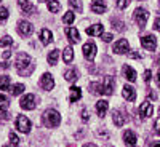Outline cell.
<instances>
[{"label": "cell", "mask_w": 160, "mask_h": 147, "mask_svg": "<svg viewBox=\"0 0 160 147\" xmlns=\"http://www.w3.org/2000/svg\"><path fill=\"white\" fill-rule=\"evenodd\" d=\"M34 69H35V66L32 62V58L29 55H26V53H19L18 58H16V71L21 75L28 77L34 72Z\"/></svg>", "instance_id": "obj_1"}, {"label": "cell", "mask_w": 160, "mask_h": 147, "mask_svg": "<svg viewBox=\"0 0 160 147\" xmlns=\"http://www.w3.org/2000/svg\"><path fill=\"white\" fill-rule=\"evenodd\" d=\"M43 123L48 126V128H56L59 123H61V117L58 114V110L55 109H48L43 112Z\"/></svg>", "instance_id": "obj_2"}, {"label": "cell", "mask_w": 160, "mask_h": 147, "mask_svg": "<svg viewBox=\"0 0 160 147\" xmlns=\"http://www.w3.org/2000/svg\"><path fill=\"white\" fill-rule=\"evenodd\" d=\"M133 19L136 21V24L139 26V29L146 27V22H148V19H149L148 10H144V8H136L135 13H133Z\"/></svg>", "instance_id": "obj_3"}, {"label": "cell", "mask_w": 160, "mask_h": 147, "mask_svg": "<svg viewBox=\"0 0 160 147\" xmlns=\"http://www.w3.org/2000/svg\"><path fill=\"white\" fill-rule=\"evenodd\" d=\"M16 128H18V131L24 133V135H28V133L31 131V128H32V123H31V120L28 117L18 115L16 117Z\"/></svg>", "instance_id": "obj_4"}, {"label": "cell", "mask_w": 160, "mask_h": 147, "mask_svg": "<svg viewBox=\"0 0 160 147\" xmlns=\"http://www.w3.org/2000/svg\"><path fill=\"white\" fill-rule=\"evenodd\" d=\"M141 45H142V48H146L148 51H154V50L157 48V38H155L152 34L142 35V37H141Z\"/></svg>", "instance_id": "obj_5"}, {"label": "cell", "mask_w": 160, "mask_h": 147, "mask_svg": "<svg viewBox=\"0 0 160 147\" xmlns=\"http://www.w3.org/2000/svg\"><path fill=\"white\" fill-rule=\"evenodd\" d=\"M19 105H21V109H24V110H32V109H35V96H34V95H26V96L19 101Z\"/></svg>", "instance_id": "obj_6"}, {"label": "cell", "mask_w": 160, "mask_h": 147, "mask_svg": "<svg viewBox=\"0 0 160 147\" xmlns=\"http://www.w3.org/2000/svg\"><path fill=\"white\" fill-rule=\"evenodd\" d=\"M82 53H83V56H85L88 61H93V59H95V56H96V45L93 43V42L85 43L83 48H82Z\"/></svg>", "instance_id": "obj_7"}, {"label": "cell", "mask_w": 160, "mask_h": 147, "mask_svg": "<svg viewBox=\"0 0 160 147\" xmlns=\"http://www.w3.org/2000/svg\"><path fill=\"white\" fill-rule=\"evenodd\" d=\"M112 51H114V53H117V55H125V53H128V51H130L128 40H127V38H120L118 42L114 45Z\"/></svg>", "instance_id": "obj_8"}, {"label": "cell", "mask_w": 160, "mask_h": 147, "mask_svg": "<svg viewBox=\"0 0 160 147\" xmlns=\"http://www.w3.org/2000/svg\"><path fill=\"white\" fill-rule=\"evenodd\" d=\"M40 86H42L45 91H50V90H53V86H55V80H53L51 74L45 72L42 77H40Z\"/></svg>", "instance_id": "obj_9"}, {"label": "cell", "mask_w": 160, "mask_h": 147, "mask_svg": "<svg viewBox=\"0 0 160 147\" xmlns=\"http://www.w3.org/2000/svg\"><path fill=\"white\" fill-rule=\"evenodd\" d=\"M152 112H154L152 104H151L149 101H144V102L141 104V107H139V117H141L142 120H146V118H149V117L152 115Z\"/></svg>", "instance_id": "obj_10"}, {"label": "cell", "mask_w": 160, "mask_h": 147, "mask_svg": "<svg viewBox=\"0 0 160 147\" xmlns=\"http://www.w3.org/2000/svg\"><path fill=\"white\" fill-rule=\"evenodd\" d=\"M123 141H125V145H127V147H135V145H136V141H138L135 131L127 130V131L123 133Z\"/></svg>", "instance_id": "obj_11"}, {"label": "cell", "mask_w": 160, "mask_h": 147, "mask_svg": "<svg viewBox=\"0 0 160 147\" xmlns=\"http://www.w3.org/2000/svg\"><path fill=\"white\" fill-rule=\"evenodd\" d=\"M32 31H34V26L29 22V21H19V24H18V32L21 34V35H29V34H32Z\"/></svg>", "instance_id": "obj_12"}, {"label": "cell", "mask_w": 160, "mask_h": 147, "mask_svg": "<svg viewBox=\"0 0 160 147\" xmlns=\"http://www.w3.org/2000/svg\"><path fill=\"white\" fill-rule=\"evenodd\" d=\"M101 90H102V95H112V91H114V78L112 77H106L104 82L101 83Z\"/></svg>", "instance_id": "obj_13"}, {"label": "cell", "mask_w": 160, "mask_h": 147, "mask_svg": "<svg viewBox=\"0 0 160 147\" xmlns=\"http://www.w3.org/2000/svg\"><path fill=\"white\" fill-rule=\"evenodd\" d=\"M112 120H114L115 126H123L127 123V117L123 115V112H120V110H114L112 112Z\"/></svg>", "instance_id": "obj_14"}, {"label": "cell", "mask_w": 160, "mask_h": 147, "mask_svg": "<svg viewBox=\"0 0 160 147\" xmlns=\"http://www.w3.org/2000/svg\"><path fill=\"white\" fill-rule=\"evenodd\" d=\"M123 77L128 80V82H135V80H136V71L133 69L131 66L125 64L123 66Z\"/></svg>", "instance_id": "obj_15"}, {"label": "cell", "mask_w": 160, "mask_h": 147, "mask_svg": "<svg viewBox=\"0 0 160 147\" xmlns=\"http://www.w3.org/2000/svg\"><path fill=\"white\" fill-rule=\"evenodd\" d=\"M122 93H123V98L127 101H135L136 99V91H135V88L130 86V85H125L123 90H122Z\"/></svg>", "instance_id": "obj_16"}, {"label": "cell", "mask_w": 160, "mask_h": 147, "mask_svg": "<svg viewBox=\"0 0 160 147\" xmlns=\"http://www.w3.org/2000/svg\"><path fill=\"white\" fill-rule=\"evenodd\" d=\"M91 10L95 11L96 15H102V13H106V3L102 2V0H93Z\"/></svg>", "instance_id": "obj_17"}, {"label": "cell", "mask_w": 160, "mask_h": 147, "mask_svg": "<svg viewBox=\"0 0 160 147\" xmlns=\"http://www.w3.org/2000/svg\"><path fill=\"white\" fill-rule=\"evenodd\" d=\"M64 32H66V35L69 37V42H71V43H77V42H78L80 35H78V32H77L75 27H66Z\"/></svg>", "instance_id": "obj_18"}, {"label": "cell", "mask_w": 160, "mask_h": 147, "mask_svg": "<svg viewBox=\"0 0 160 147\" xmlns=\"http://www.w3.org/2000/svg\"><path fill=\"white\" fill-rule=\"evenodd\" d=\"M108 109H109V102H108V101L101 99V101H98V102H96V112H98V115H99L101 118L106 115Z\"/></svg>", "instance_id": "obj_19"}, {"label": "cell", "mask_w": 160, "mask_h": 147, "mask_svg": "<svg viewBox=\"0 0 160 147\" xmlns=\"http://www.w3.org/2000/svg\"><path fill=\"white\" fill-rule=\"evenodd\" d=\"M51 40H53V35L48 29H42L40 31V42H42L43 45H48L51 43Z\"/></svg>", "instance_id": "obj_20"}, {"label": "cell", "mask_w": 160, "mask_h": 147, "mask_svg": "<svg viewBox=\"0 0 160 147\" xmlns=\"http://www.w3.org/2000/svg\"><path fill=\"white\" fill-rule=\"evenodd\" d=\"M80 98H82V90H80L78 86H72L71 88V95H69L71 102H77Z\"/></svg>", "instance_id": "obj_21"}, {"label": "cell", "mask_w": 160, "mask_h": 147, "mask_svg": "<svg viewBox=\"0 0 160 147\" xmlns=\"http://www.w3.org/2000/svg\"><path fill=\"white\" fill-rule=\"evenodd\" d=\"M58 59H59V51H58V50H53V51H50V53H48L47 61H48V64H50V66L58 64Z\"/></svg>", "instance_id": "obj_22"}, {"label": "cell", "mask_w": 160, "mask_h": 147, "mask_svg": "<svg viewBox=\"0 0 160 147\" xmlns=\"http://www.w3.org/2000/svg\"><path fill=\"white\" fill-rule=\"evenodd\" d=\"M19 7L26 15H31V13L34 11V7H32V3L29 2V0H19Z\"/></svg>", "instance_id": "obj_23"}, {"label": "cell", "mask_w": 160, "mask_h": 147, "mask_svg": "<svg viewBox=\"0 0 160 147\" xmlns=\"http://www.w3.org/2000/svg\"><path fill=\"white\" fill-rule=\"evenodd\" d=\"M88 35H102V24H96V26H91V27L87 29Z\"/></svg>", "instance_id": "obj_24"}, {"label": "cell", "mask_w": 160, "mask_h": 147, "mask_svg": "<svg viewBox=\"0 0 160 147\" xmlns=\"http://www.w3.org/2000/svg\"><path fill=\"white\" fill-rule=\"evenodd\" d=\"M62 56H64V62L69 64L74 59V50H72V47H66L64 51H62Z\"/></svg>", "instance_id": "obj_25"}, {"label": "cell", "mask_w": 160, "mask_h": 147, "mask_svg": "<svg viewBox=\"0 0 160 147\" xmlns=\"http://www.w3.org/2000/svg\"><path fill=\"white\" fill-rule=\"evenodd\" d=\"M24 85L22 83H16V85H13L11 86V90H10V93H11V96H19L21 95V93L24 91Z\"/></svg>", "instance_id": "obj_26"}, {"label": "cell", "mask_w": 160, "mask_h": 147, "mask_svg": "<svg viewBox=\"0 0 160 147\" xmlns=\"http://www.w3.org/2000/svg\"><path fill=\"white\" fill-rule=\"evenodd\" d=\"M59 2L58 0H48V10L51 11V13H56L58 10H59Z\"/></svg>", "instance_id": "obj_27"}, {"label": "cell", "mask_w": 160, "mask_h": 147, "mask_svg": "<svg viewBox=\"0 0 160 147\" xmlns=\"http://www.w3.org/2000/svg\"><path fill=\"white\" fill-rule=\"evenodd\" d=\"M8 86H10V77L2 75L0 77V90H8Z\"/></svg>", "instance_id": "obj_28"}, {"label": "cell", "mask_w": 160, "mask_h": 147, "mask_svg": "<svg viewBox=\"0 0 160 147\" xmlns=\"http://www.w3.org/2000/svg\"><path fill=\"white\" fill-rule=\"evenodd\" d=\"M8 104H10V101L7 99V96L0 95V112H5L7 107H8Z\"/></svg>", "instance_id": "obj_29"}, {"label": "cell", "mask_w": 160, "mask_h": 147, "mask_svg": "<svg viewBox=\"0 0 160 147\" xmlns=\"http://www.w3.org/2000/svg\"><path fill=\"white\" fill-rule=\"evenodd\" d=\"M74 19H75V15L72 11H68L64 15V18H62V21H64V24H72L74 22Z\"/></svg>", "instance_id": "obj_30"}, {"label": "cell", "mask_w": 160, "mask_h": 147, "mask_svg": "<svg viewBox=\"0 0 160 147\" xmlns=\"http://www.w3.org/2000/svg\"><path fill=\"white\" fill-rule=\"evenodd\" d=\"M64 77H66V80H69V82H75L77 80V72L74 69H71V71H68L64 74Z\"/></svg>", "instance_id": "obj_31"}, {"label": "cell", "mask_w": 160, "mask_h": 147, "mask_svg": "<svg viewBox=\"0 0 160 147\" xmlns=\"http://www.w3.org/2000/svg\"><path fill=\"white\" fill-rule=\"evenodd\" d=\"M69 5L72 7V8H75L77 11H82L83 10V7H82V3L78 2V0H69Z\"/></svg>", "instance_id": "obj_32"}, {"label": "cell", "mask_w": 160, "mask_h": 147, "mask_svg": "<svg viewBox=\"0 0 160 147\" xmlns=\"http://www.w3.org/2000/svg\"><path fill=\"white\" fill-rule=\"evenodd\" d=\"M10 141H11V145H15V147L19 145V138L15 135V133H10Z\"/></svg>", "instance_id": "obj_33"}, {"label": "cell", "mask_w": 160, "mask_h": 147, "mask_svg": "<svg viewBox=\"0 0 160 147\" xmlns=\"http://www.w3.org/2000/svg\"><path fill=\"white\" fill-rule=\"evenodd\" d=\"M8 18V10L5 7H0V21H5Z\"/></svg>", "instance_id": "obj_34"}, {"label": "cell", "mask_w": 160, "mask_h": 147, "mask_svg": "<svg viewBox=\"0 0 160 147\" xmlns=\"http://www.w3.org/2000/svg\"><path fill=\"white\" fill-rule=\"evenodd\" d=\"M13 43V40L10 37H3L2 40H0V47H10Z\"/></svg>", "instance_id": "obj_35"}, {"label": "cell", "mask_w": 160, "mask_h": 147, "mask_svg": "<svg viewBox=\"0 0 160 147\" xmlns=\"http://www.w3.org/2000/svg\"><path fill=\"white\" fill-rule=\"evenodd\" d=\"M128 3H130V0H117V7H118L120 10L127 8V7H128Z\"/></svg>", "instance_id": "obj_36"}, {"label": "cell", "mask_w": 160, "mask_h": 147, "mask_svg": "<svg viewBox=\"0 0 160 147\" xmlns=\"http://www.w3.org/2000/svg\"><path fill=\"white\" fill-rule=\"evenodd\" d=\"M151 78H152V72L148 69V71L144 72V82H146V83H149V82H151Z\"/></svg>", "instance_id": "obj_37"}, {"label": "cell", "mask_w": 160, "mask_h": 147, "mask_svg": "<svg viewBox=\"0 0 160 147\" xmlns=\"http://www.w3.org/2000/svg\"><path fill=\"white\" fill-rule=\"evenodd\" d=\"M112 22H114V27L115 29H123V22H120V21H117V19H112Z\"/></svg>", "instance_id": "obj_38"}, {"label": "cell", "mask_w": 160, "mask_h": 147, "mask_svg": "<svg viewBox=\"0 0 160 147\" xmlns=\"http://www.w3.org/2000/svg\"><path fill=\"white\" fill-rule=\"evenodd\" d=\"M154 128H155V133L157 135H160V117L155 120V123H154Z\"/></svg>", "instance_id": "obj_39"}, {"label": "cell", "mask_w": 160, "mask_h": 147, "mask_svg": "<svg viewBox=\"0 0 160 147\" xmlns=\"http://www.w3.org/2000/svg\"><path fill=\"white\" fill-rule=\"evenodd\" d=\"M101 37H102L104 42H111V40H112V34H102Z\"/></svg>", "instance_id": "obj_40"}, {"label": "cell", "mask_w": 160, "mask_h": 147, "mask_svg": "<svg viewBox=\"0 0 160 147\" xmlns=\"http://www.w3.org/2000/svg\"><path fill=\"white\" fill-rule=\"evenodd\" d=\"M154 29H155V31H160V18L155 19V22H154Z\"/></svg>", "instance_id": "obj_41"}, {"label": "cell", "mask_w": 160, "mask_h": 147, "mask_svg": "<svg viewBox=\"0 0 160 147\" xmlns=\"http://www.w3.org/2000/svg\"><path fill=\"white\" fill-rule=\"evenodd\" d=\"M148 147H160V141H154V142H151Z\"/></svg>", "instance_id": "obj_42"}, {"label": "cell", "mask_w": 160, "mask_h": 147, "mask_svg": "<svg viewBox=\"0 0 160 147\" xmlns=\"http://www.w3.org/2000/svg\"><path fill=\"white\" fill-rule=\"evenodd\" d=\"M128 56H130V58H133V59H135V58H141V56L138 55V53H130Z\"/></svg>", "instance_id": "obj_43"}, {"label": "cell", "mask_w": 160, "mask_h": 147, "mask_svg": "<svg viewBox=\"0 0 160 147\" xmlns=\"http://www.w3.org/2000/svg\"><path fill=\"white\" fill-rule=\"evenodd\" d=\"M82 118H83V120H88V112H87V110L82 112Z\"/></svg>", "instance_id": "obj_44"}, {"label": "cell", "mask_w": 160, "mask_h": 147, "mask_svg": "<svg viewBox=\"0 0 160 147\" xmlns=\"http://www.w3.org/2000/svg\"><path fill=\"white\" fill-rule=\"evenodd\" d=\"M10 55H11L10 51H5V53H3V59H8V58H10Z\"/></svg>", "instance_id": "obj_45"}, {"label": "cell", "mask_w": 160, "mask_h": 147, "mask_svg": "<svg viewBox=\"0 0 160 147\" xmlns=\"http://www.w3.org/2000/svg\"><path fill=\"white\" fill-rule=\"evenodd\" d=\"M155 80H157V85L160 86V71H158V74H157V77H155Z\"/></svg>", "instance_id": "obj_46"}, {"label": "cell", "mask_w": 160, "mask_h": 147, "mask_svg": "<svg viewBox=\"0 0 160 147\" xmlns=\"http://www.w3.org/2000/svg\"><path fill=\"white\" fill-rule=\"evenodd\" d=\"M83 147H96V144H93V142H88V144H85Z\"/></svg>", "instance_id": "obj_47"}, {"label": "cell", "mask_w": 160, "mask_h": 147, "mask_svg": "<svg viewBox=\"0 0 160 147\" xmlns=\"http://www.w3.org/2000/svg\"><path fill=\"white\" fill-rule=\"evenodd\" d=\"M158 66H160V56H158Z\"/></svg>", "instance_id": "obj_48"}, {"label": "cell", "mask_w": 160, "mask_h": 147, "mask_svg": "<svg viewBox=\"0 0 160 147\" xmlns=\"http://www.w3.org/2000/svg\"><path fill=\"white\" fill-rule=\"evenodd\" d=\"M3 147H10V145H3ZM13 147H15V145H13Z\"/></svg>", "instance_id": "obj_49"}, {"label": "cell", "mask_w": 160, "mask_h": 147, "mask_svg": "<svg viewBox=\"0 0 160 147\" xmlns=\"http://www.w3.org/2000/svg\"><path fill=\"white\" fill-rule=\"evenodd\" d=\"M38 2H45V0H38Z\"/></svg>", "instance_id": "obj_50"}, {"label": "cell", "mask_w": 160, "mask_h": 147, "mask_svg": "<svg viewBox=\"0 0 160 147\" xmlns=\"http://www.w3.org/2000/svg\"><path fill=\"white\" fill-rule=\"evenodd\" d=\"M0 2H2V0H0Z\"/></svg>", "instance_id": "obj_51"}]
</instances>
